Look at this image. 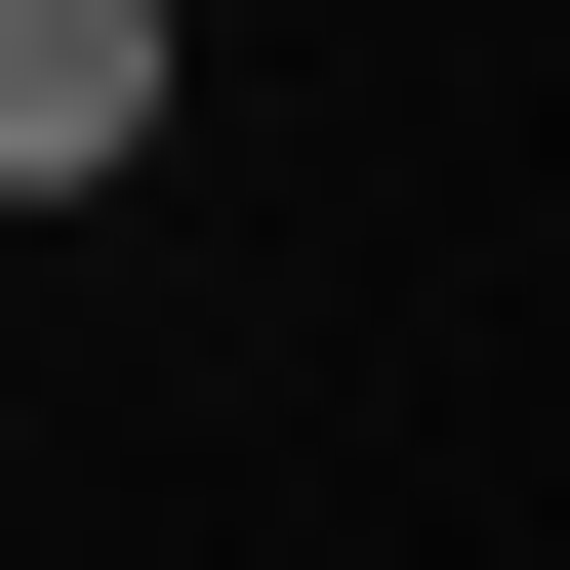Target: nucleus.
<instances>
[{"instance_id": "f257e3e1", "label": "nucleus", "mask_w": 570, "mask_h": 570, "mask_svg": "<svg viewBox=\"0 0 570 570\" xmlns=\"http://www.w3.org/2000/svg\"><path fill=\"white\" fill-rule=\"evenodd\" d=\"M164 164V0H0V204H122Z\"/></svg>"}]
</instances>
